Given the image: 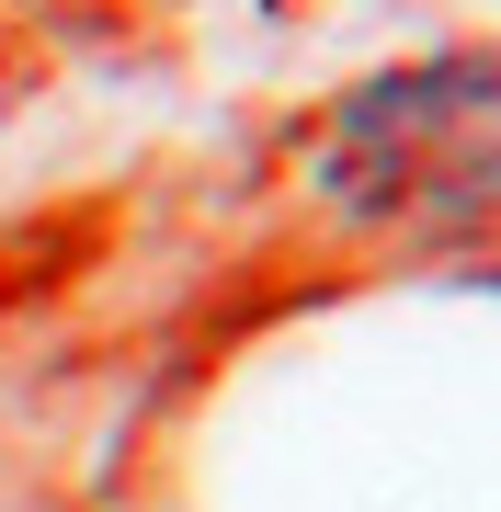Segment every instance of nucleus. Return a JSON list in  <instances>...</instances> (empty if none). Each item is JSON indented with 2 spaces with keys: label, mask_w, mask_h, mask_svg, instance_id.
I'll return each instance as SVG.
<instances>
[{
  "label": "nucleus",
  "mask_w": 501,
  "mask_h": 512,
  "mask_svg": "<svg viewBox=\"0 0 501 512\" xmlns=\"http://www.w3.org/2000/svg\"><path fill=\"white\" fill-rule=\"evenodd\" d=\"M319 194L353 228L501 239V46L365 80L319 126Z\"/></svg>",
  "instance_id": "nucleus-1"
}]
</instances>
